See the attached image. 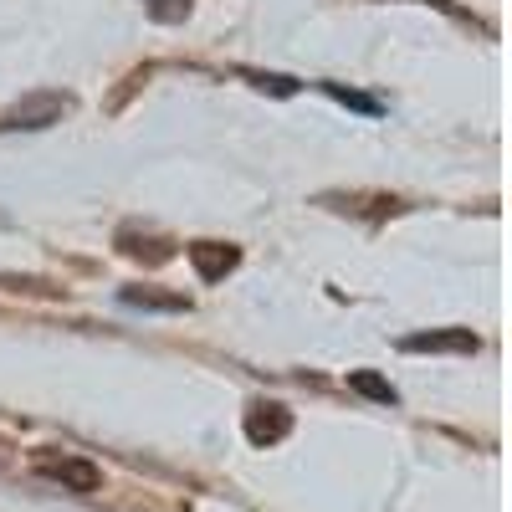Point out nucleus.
Returning a JSON list of instances; mask_svg holds the SVG:
<instances>
[{
    "instance_id": "obj_11",
    "label": "nucleus",
    "mask_w": 512,
    "mask_h": 512,
    "mask_svg": "<svg viewBox=\"0 0 512 512\" xmlns=\"http://www.w3.org/2000/svg\"><path fill=\"white\" fill-rule=\"evenodd\" d=\"M0 287H11V292H57V287L36 282V277H11V272H0Z\"/></svg>"
},
{
    "instance_id": "obj_6",
    "label": "nucleus",
    "mask_w": 512,
    "mask_h": 512,
    "mask_svg": "<svg viewBox=\"0 0 512 512\" xmlns=\"http://www.w3.org/2000/svg\"><path fill=\"white\" fill-rule=\"evenodd\" d=\"M118 303L139 308V313H190V297L185 292H164V287H123Z\"/></svg>"
},
{
    "instance_id": "obj_2",
    "label": "nucleus",
    "mask_w": 512,
    "mask_h": 512,
    "mask_svg": "<svg viewBox=\"0 0 512 512\" xmlns=\"http://www.w3.org/2000/svg\"><path fill=\"white\" fill-rule=\"evenodd\" d=\"M405 354H477L482 338L472 328H425V333H410L400 338Z\"/></svg>"
},
{
    "instance_id": "obj_1",
    "label": "nucleus",
    "mask_w": 512,
    "mask_h": 512,
    "mask_svg": "<svg viewBox=\"0 0 512 512\" xmlns=\"http://www.w3.org/2000/svg\"><path fill=\"white\" fill-rule=\"evenodd\" d=\"M67 108H72L67 93H26L16 108L0 113V134H16V128H52V123H62Z\"/></svg>"
},
{
    "instance_id": "obj_9",
    "label": "nucleus",
    "mask_w": 512,
    "mask_h": 512,
    "mask_svg": "<svg viewBox=\"0 0 512 512\" xmlns=\"http://www.w3.org/2000/svg\"><path fill=\"white\" fill-rule=\"evenodd\" d=\"M318 88H323L333 103H344V108H354V113H364V118H379V113H384V103H379V98L354 93V88H344V82H318Z\"/></svg>"
},
{
    "instance_id": "obj_4",
    "label": "nucleus",
    "mask_w": 512,
    "mask_h": 512,
    "mask_svg": "<svg viewBox=\"0 0 512 512\" xmlns=\"http://www.w3.org/2000/svg\"><path fill=\"white\" fill-rule=\"evenodd\" d=\"M287 431H292V415H287L282 405L256 400V405L246 410V441H251V446H277Z\"/></svg>"
},
{
    "instance_id": "obj_10",
    "label": "nucleus",
    "mask_w": 512,
    "mask_h": 512,
    "mask_svg": "<svg viewBox=\"0 0 512 512\" xmlns=\"http://www.w3.org/2000/svg\"><path fill=\"white\" fill-rule=\"evenodd\" d=\"M144 11H149V21H159V26H175V21L190 16V0H144Z\"/></svg>"
},
{
    "instance_id": "obj_3",
    "label": "nucleus",
    "mask_w": 512,
    "mask_h": 512,
    "mask_svg": "<svg viewBox=\"0 0 512 512\" xmlns=\"http://www.w3.org/2000/svg\"><path fill=\"white\" fill-rule=\"evenodd\" d=\"M36 472L72 487V492H98V482H103V472L93 461H82V456H36Z\"/></svg>"
},
{
    "instance_id": "obj_5",
    "label": "nucleus",
    "mask_w": 512,
    "mask_h": 512,
    "mask_svg": "<svg viewBox=\"0 0 512 512\" xmlns=\"http://www.w3.org/2000/svg\"><path fill=\"white\" fill-rule=\"evenodd\" d=\"M185 256H190V267L200 272V282H221L241 262V251L236 246H221V241H195V246H185Z\"/></svg>"
},
{
    "instance_id": "obj_8",
    "label": "nucleus",
    "mask_w": 512,
    "mask_h": 512,
    "mask_svg": "<svg viewBox=\"0 0 512 512\" xmlns=\"http://www.w3.org/2000/svg\"><path fill=\"white\" fill-rule=\"evenodd\" d=\"M236 77H246L251 88H262V93H277V98H292V93H303V82L287 77V72H256V67H236Z\"/></svg>"
},
{
    "instance_id": "obj_7",
    "label": "nucleus",
    "mask_w": 512,
    "mask_h": 512,
    "mask_svg": "<svg viewBox=\"0 0 512 512\" xmlns=\"http://www.w3.org/2000/svg\"><path fill=\"white\" fill-rule=\"evenodd\" d=\"M349 390L364 395V400H374V405H395V400H400V395H395V384H390V379H379L374 369H354V374H349Z\"/></svg>"
}]
</instances>
